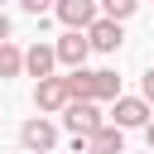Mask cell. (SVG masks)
<instances>
[{"label": "cell", "mask_w": 154, "mask_h": 154, "mask_svg": "<svg viewBox=\"0 0 154 154\" xmlns=\"http://www.w3.org/2000/svg\"><path fill=\"white\" fill-rule=\"evenodd\" d=\"M19 72H24V48L0 43V82H5V77H19Z\"/></svg>", "instance_id": "obj_11"}, {"label": "cell", "mask_w": 154, "mask_h": 154, "mask_svg": "<svg viewBox=\"0 0 154 154\" xmlns=\"http://www.w3.org/2000/svg\"><path fill=\"white\" fill-rule=\"evenodd\" d=\"M19 144H24L29 154H48V149L58 144V130H53V120H43V116L24 120V125H19Z\"/></svg>", "instance_id": "obj_4"}, {"label": "cell", "mask_w": 154, "mask_h": 154, "mask_svg": "<svg viewBox=\"0 0 154 154\" xmlns=\"http://www.w3.org/2000/svg\"><path fill=\"white\" fill-rule=\"evenodd\" d=\"M87 154H125V140H120V130H116V125H101V130L87 140Z\"/></svg>", "instance_id": "obj_10"}, {"label": "cell", "mask_w": 154, "mask_h": 154, "mask_svg": "<svg viewBox=\"0 0 154 154\" xmlns=\"http://www.w3.org/2000/svg\"><path fill=\"white\" fill-rule=\"evenodd\" d=\"M53 53H58V63H63V67H72V72H77V67L87 63V53H91V43H87V34H77V29H67V34H63V38L53 43Z\"/></svg>", "instance_id": "obj_7"}, {"label": "cell", "mask_w": 154, "mask_h": 154, "mask_svg": "<svg viewBox=\"0 0 154 154\" xmlns=\"http://www.w3.org/2000/svg\"><path fill=\"white\" fill-rule=\"evenodd\" d=\"M63 125H67V135H72V140H91V135L106 125V116H101V106H96V101H72V106L63 111Z\"/></svg>", "instance_id": "obj_2"}, {"label": "cell", "mask_w": 154, "mask_h": 154, "mask_svg": "<svg viewBox=\"0 0 154 154\" xmlns=\"http://www.w3.org/2000/svg\"><path fill=\"white\" fill-rule=\"evenodd\" d=\"M135 5H140V0H101V14L120 24V19H130V14H135Z\"/></svg>", "instance_id": "obj_12"}, {"label": "cell", "mask_w": 154, "mask_h": 154, "mask_svg": "<svg viewBox=\"0 0 154 154\" xmlns=\"http://www.w3.org/2000/svg\"><path fill=\"white\" fill-rule=\"evenodd\" d=\"M34 106L38 111H67L72 106V91H67V77H48L34 87Z\"/></svg>", "instance_id": "obj_6"}, {"label": "cell", "mask_w": 154, "mask_h": 154, "mask_svg": "<svg viewBox=\"0 0 154 154\" xmlns=\"http://www.w3.org/2000/svg\"><path fill=\"white\" fill-rule=\"evenodd\" d=\"M87 43H91L96 53H116V48L125 43V34H120V24H116V19H106V14H101V19L87 29Z\"/></svg>", "instance_id": "obj_8"}, {"label": "cell", "mask_w": 154, "mask_h": 154, "mask_svg": "<svg viewBox=\"0 0 154 154\" xmlns=\"http://www.w3.org/2000/svg\"><path fill=\"white\" fill-rule=\"evenodd\" d=\"M53 67H58V53H53V43H34V48H24V72H29V77L48 82V77H53Z\"/></svg>", "instance_id": "obj_9"}, {"label": "cell", "mask_w": 154, "mask_h": 154, "mask_svg": "<svg viewBox=\"0 0 154 154\" xmlns=\"http://www.w3.org/2000/svg\"><path fill=\"white\" fill-rule=\"evenodd\" d=\"M0 43H10V19L0 14Z\"/></svg>", "instance_id": "obj_15"}, {"label": "cell", "mask_w": 154, "mask_h": 154, "mask_svg": "<svg viewBox=\"0 0 154 154\" xmlns=\"http://www.w3.org/2000/svg\"><path fill=\"white\" fill-rule=\"evenodd\" d=\"M67 91H72V101H116L120 96V77L111 72V67H96V72H87V67H77V72H67Z\"/></svg>", "instance_id": "obj_1"}, {"label": "cell", "mask_w": 154, "mask_h": 154, "mask_svg": "<svg viewBox=\"0 0 154 154\" xmlns=\"http://www.w3.org/2000/svg\"><path fill=\"white\" fill-rule=\"evenodd\" d=\"M53 14H58V19L67 24V29L87 34V29H91V24L101 19V5H96V0H58V5H53Z\"/></svg>", "instance_id": "obj_3"}, {"label": "cell", "mask_w": 154, "mask_h": 154, "mask_svg": "<svg viewBox=\"0 0 154 154\" xmlns=\"http://www.w3.org/2000/svg\"><path fill=\"white\" fill-rule=\"evenodd\" d=\"M140 96H144V101H149V111H154V67L140 77Z\"/></svg>", "instance_id": "obj_14"}, {"label": "cell", "mask_w": 154, "mask_h": 154, "mask_svg": "<svg viewBox=\"0 0 154 154\" xmlns=\"http://www.w3.org/2000/svg\"><path fill=\"white\" fill-rule=\"evenodd\" d=\"M19 5H24V14H38V19H43V14H48L58 0H19Z\"/></svg>", "instance_id": "obj_13"}, {"label": "cell", "mask_w": 154, "mask_h": 154, "mask_svg": "<svg viewBox=\"0 0 154 154\" xmlns=\"http://www.w3.org/2000/svg\"><path fill=\"white\" fill-rule=\"evenodd\" d=\"M144 140H149V149H154V120H149V125H144Z\"/></svg>", "instance_id": "obj_16"}, {"label": "cell", "mask_w": 154, "mask_h": 154, "mask_svg": "<svg viewBox=\"0 0 154 154\" xmlns=\"http://www.w3.org/2000/svg\"><path fill=\"white\" fill-rule=\"evenodd\" d=\"M111 116H116V130H135V125L144 130V125L154 120L144 96H116V111H111Z\"/></svg>", "instance_id": "obj_5"}]
</instances>
